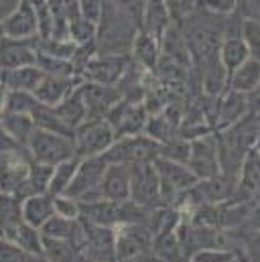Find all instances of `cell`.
Instances as JSON below:
<instances>
[{"instance_id": "f35d334b", "label": "cell", "mask_w": 260, "mask_h": 262, "mask_svg": "<svg viewBox=\"0 0 260 262\" xmlns=\"http://www.w3.org/2000/svg\"><path fill=\"white\" fill-rule=\"evenodd\" d=\"M53 207L57 215H63L69 220H79V201L75 197H69L65 193L53 195Z\"/></svg>"}, {"instance_id": "cb8c5ba5", "label": "cell", "mask_w": 260, "mask_h": 262, "mask_svg": "<svg viewBox=\"0 0 260 262\" xmlns=\"http://www.w3.org/2000/svg\"><path fill=\"white\" fill-rule=\"evenodd\" d=\"M31 118L35 122V128H39V130L55 132V134H61V136H67V138H73L75 140V130L65 124L53 106H47V104L37 102V106L31 112Z\"/></svg>"}, {"instance_id": "52a82bcc", "label": "cell", "mask_w": 260, "mask_h": 262, "mask_svg": "<svg viewBox=\"0 0 260 262\" xmlns=\"http://www.w3.org/2000/svg\"><path fill=\"white\" fill-rule=\"evenodd\" d=\"M130 199L144 207L161 205V179L153 161L130 165Z\"/></svg>"}, {"instance_id": "f1b7e54d", "label": "cell", "mask_w": 260, "mask_h": 262, "mask_svg": "<svg viewBox=\"0 0 260 262\" xmlns=\"http://www.w3.org/2000/svg\"><path fill=\"white\" fill-rule=\"evenodd\" d=\"M53 169H55L53 165H45V163L31 161L29 179H27V185H25V189H23V199L29 195H35V193H49Z\"/></svg>"}, {"instance_id": "4fadbf2b", "label": "cell", "mask_w": 260, "mask_h": 262, "mask_svg": "<svg viewBox=\"0 0 260 262\" xmlns=\"http://www.w3.org/2000/svg\"><path fill=\"white\" fill-rule=\"evenodd\" d=\"M39 35L29 39H0V69H18V67L37 66V47H39Z\"/></svg>"}, {"instance_id": "f546056e", "label": "cell", "mask_w": 260, "mask_h": 262, "mask_svg": "<svg viewBox=\"0 0 260 262\" xmlns=\"http://www.w3.org/2000/svg\"><path fill=\"white\" fill-rule=\"evenodd\" d=\"M43 256L51 262H85L83 254L69 242L43 236Z\"/></svg>"}, {"instance_id": "8992f818", "label": "cell", "mask_w": 260, "mask_h": 262, "mask_svg": "<svg viewBox=\"0 0 260 262\" xmlns=\"http://www.w3.org/2000/svg\"><path fill=\"white\" fill-rule=\"evenodd\" d=\"M132 66L130 53H96L85 66L81 77L85 81H96L104 85H118Z\"/></svg>"}, {"instance_id": "e0dca14e", "label": "cell", "mask_w": 260, "mask_h": 262, "mask_svg": "<svg viewBox=\"0 0 260 262\" xmlns=\"http://www.w3.org/2000/svg\"><path fill=\"white\" fill-rule=\"evenodd\" d=\"M79 220L94 226L116 228L120 224V203L104 197L92 201H79Z\"/></svg>"}, {"instance_id": "ac0fdd59", "label": "cell", "mask_w": 260, "mask_h": 262, "mask_svg": "<svg viewBox=\"0 0 260 262\" xmlns=\"http://www.w3.org/2000/svg\"><path fill=\"white\" fill-rule=\"evenodd\" d=\"M100 195L118 203L130 199V165L108 163V169L100 183Z\"/></svg>"}, {"instance_id": "5b68a950", "label": "cell", "mask_w": 260, "mask_h": 262, "mask_svg": "<svg viewBox=\"0 0 260 262\" xmlns=\"http://www.w3.org/2000/svg\"><path fill=\"white\" fill-rule=\"evenodd\" d=\"M116 140V132L106 118L85 120L75 130V155L79 159L104 155Z\"/></svg>"}, {"instance_id": "44dd1931", "label": "cell", "mask_w": 260, "mask_h": 262, "mask_svg": "<svg viewBox=\"0 0 260 262\" xmlns=\"http://www.w3.org/2000/svg\"><path fill=\"white\" fill-rule=\"evenodd\" d=\"M20 213H23V222L41 230L43 224L55 213L53 195L51 193H35V195L25 197L20 203Z\"/></svg>"}, {"instance_id": "7402d4cb", "label": "cell", "mask_w": 260, "mask_h": 262, "mask_svg": "<svg viewBox=\"0 0 260 262\" xmlns=\"http://www.w3.org/2000/svg\"><path fill=\"white\" fill-rule=\"evenodd\" d=\"M220 59H222V66L228 71V79L244 61L250 59V51H248V45L244 43L242 35H224L222 45H220Z\"/></svg>"}, {"instance_id": "7dc6e473", "label": "cell", "mask_w": 260, "mask_h": 262, "mask_svg": "<svg viewBox=\"0 0 260 262\" xmlns=\"http://www.w3.org/2000/svg\"><path fill=\"white\" fill-rule=\"evenodd\" d=\"M4 37V27H2V23H0V39Z\"/></svg>"}, {"instance_id": "2e32d148", "label": "cell", "mask_w": 260, "mask_h": 262, "mask_svg": "<svg viewBox=\"0 0 260 262\" xmlns=\"http://www.w3.org/2000/svg\"><path fill=\"white\" fill-rule=\"evenodd\" d=\"M83 81L81 75H73V77H63V75H49L45 73L41 83L37 85V90L33 92L35 98L41 102V104H47V106H57L61 104L65 98Z\"/></svg>"}, {"instance_id": "e575fe53", "label": "cell", "mask_w": 260, "mask_h": 262, "mask_svg": "<svg viewBox=\"0 0 260 262\" xmlns=\"http://www.w3.org/2000/svg\"><path fill=\"white\" fill-rule=\"evenodd\" d=\"M37 66L41 67L45 73L49 75H63V77H73L77 75L75 67L69 59H59V57H53L49 53H43L37 49Z\"/></svg>"}, {"instance_id": "836d02e7", "label": "cell", "mask_w": 260, "mask_h": 262, "mask_svg": "<svg viewBox=\"0 0 260 262\" xmlns=\"http://www.w3.org/2000/svg\"><path fill=\"white\" fill-rule=\"evenodd\" d=\"M189 155H191V140H187V138H183L179 134L173 136L171 140L163 142L161 144V152H159V157H165L169 161L183 163V165H187Z\"/></svg>"}, {"instance_id": "4316f807", "label": "cell", "mask_w": 260, "mask_h": 262, "mask_svg": "<svg viewBox=\"0 0 260 262\" xmlns=\"http://www.w3.org/2000/svg\"><path fill=\"white\" fill-rule=\"evenodd\" d=\"M0 124L16 142L23 146L29 144V138L35 132V122L31 114H14V112H0Z\"/></svg>"}, {"instance_id": "f6af8a7d", "label": "cell", "mask_w": 260, "mask_h": 262, "mask_svg": "<svg viewBox=\"0 0 260 262\" xmlns=\"http://www.w3.org/2000/svg\"><path fill=\"white\" fill-rule=\"evenodd\" d=\"M246 226H250V228H258L260 230V201L254 203V207H252V211H250V217H248Z\"/></svg>"}, {"instance_id": "ffe728a7", "label": "cell", "mask_w": 260, "mask_h": 262, "mask_svg": "<svg viewBox=\"0 0 260 262\" xmlns=\"http://www.w3.org/2000/svg\"><path fill=\"white\" fill-rule=\"evenodd\" d=\"M45 71L39 66L18 67V69H0V85L4 90H20V92H35L37 85L41 83Z\"/></svg>"}, {"instance_id": "ee69618b", "label": "cell", "mask_w": 260, "mask_h": 262, "mask_svg": "<svg viewBox=\"0 0 260 262\" xmlns=\"http://www.w3.org/2000/svg\"><path fill=\"white\" fill-rule=\"evenodd\" d=\"M118 262H161V260L155 256L153 250H148V252H140V254H136L132 258H124V260H118Z\"/></svg>"}, {"instance_id": "d4e9b609", "label": "cell", "mask_w": 260, "mask_h": 262, "mask_svg": "<svg viewBox=\"0 0 260 262\" xmlns=\"http://www.w3.org/2000/svg\"><path fill=\"white\" fill-rule=\"evenodd\" d=\"M55 110L61 116V120H63L69 128H73V130H77L88 120V108H85V102L81 98L79 85L65 98L61 104L55 106Z\"/></svg>"}, {"instance_id": "30bf717a", "label": "cell", "mask_w": 260, "mask_h": 262, "mask_svg": "<svg viewBox=\"0 0 260 262\" xmlns=\"http://www.w3.org/2000/svg\"><path fill=\"white\" fill-rule=\"evenodd\" d=\"M83 226V244L81 254L90 262H116L114 250V228L94 226L79 220Z\"/></svg>"}, {"instance_id": "7a4b0ae2", "label": "cell", "mask_w": 260, "mask_h": 262, "mask_svg": "<svg viewBox=\"0 0 260 262\" xmlns=\"http://www.w3.org/2000/svg\"><path fill=\"white\" fill-rule=\"evenodd\" d=\"M161 152V144L153 140L148 134H134V136H120L114 144L104 152L106 161L120 163V165H134V163H148L155 161Z\"/></svg>"}, {"instance_id": "3957f363", "label": "cell", "mask_w": 260, "mask_h": 262, "mask_svg": "<svg viewBox=\"0 0 260 262\" xmlns=\"http://www.w3.org/2000/svg\"><path fill=\"white\" fill-rule=\"evenodd\" d=\"M108 169V161L104 155L81 159L77 165V171L65 191V195L75 197L77 201H92L100 199V183Z\"/></svg>"}, {"instance_id": "d6986e66", "label": "cell", "mask_w": 260, "mask_h": 262, "mask_svg": "<svg viewBox=\"0 0 260 262\" xmlns=\"http://www.w3.org/2000/svg\"><path fill=\"white\" fill-rule=\"evenodd\" d=\"M130 55L136 61V66H140L144 71L155 73V69L159 66V61H161V55H163L161 39H157L155 35H150L146 31H136Z\"/></svg>"}, {"instance_id": "74e56055", "label": "cell", "mask_w": 260, "mask_h": 262, "mask_svg": "<svg viewBox=\"0 0 260 262\" xmlns=\"http://www.w3.org/2000/svg\"><path fill=\"white\" fill-rule=\"evenodd\" d=\"M232 258H236V256L228 248H201V250L193 252L187 258V262H228Z\"/></svg>"}, {"instance_id": "d6a6232c", "label": "cell", "mask_w": 260, "mask_h": 262, "mask_svg": "<svg viewBox=\"0 0 260 262\" xmlns=\"http://www.w3.org/2000/svg\"><path fill=\"white\" fill-rule=\"evenodd\" d=\"M37 98L31 92H20V90H6L4 92V106L2 112H14V114H31L33 108L37 106Z\"/></svg>"}, {"instance_id": "681fc988", "label": "cell", "mask_w": 260, "mask_h": 262, "mask_svg": "<svg viewBox=\"0 0 260 262\" xmlns=\"http://www.w3.org/2000/svg\"><path fill=\"white\" fill-rule=\"evenodd\" d=\"M258 150H260V140H258Z\"/></svg>"}, {"instance_id": "ab89813d", "label": "cell", "mask_w": 260, "mask_h": 262, "mask_svg": "<svg viewBox=\"0 0 260 262\" xmlns=\"http://www.w3.org/2000/svg\"><path fill=\"white\" fill-rule=\"evenodd\" d=\"M29 254L12 240L0 238V262H27Z\"/></svg>"}, {"instance_id": "7c38bea8", "label": "cell", "mask_w": 260, "mask_h": 262, "mask_svg": "<svg viewBox=\"0 0 260 262\" xmlns=\"http://www.w3.org/2000/svg\"><path fill=\"white\" fill-rule=\"evenodd\" d=\"M79 92L88 108V120L106 118L110 108L122 100V90L118 85H104V83L83 79L79 83Z\"/></svg>"}, {"instance_id": "9c48e42d", "label": "cell", "mask_w": 260, "mask_h": 262, "mask_svg": "<svg viewBox=\"0 0 260 262\" xmlns=\"http://www.w3.org/2000/svg\"><path fill=\"white\" fill-rule=\"evenodd\" d=\"M187 167L193 171L197 179H209V177H215L222 173L215 132L191 140V155H189Z\"/></svg>"}, {"instance_id": "4dcf8cb0", "label": "cell", "mask_w": 260, "mask_h": 262, "mask_svg": "<svg viewBox=\"0 0 260 262\" xmlns=\"http://www.w3.org/2000/svg\"><path fill=\"white\" fill-rule=\"evenodd\" d=\"M27 254H43V234L39 228L27 224V222H20L16 232H14V240Z\"/></svg>"}, {"instance_id": "484cf974", "label": "cell", "mask_w": 260, "mask_h": 262, "mask_svg": "<svg viewBox=\"0 0 260 262\" xmlns=\"http://www.w3.org/2000/svg\"><path fill=\"white\" fill-rule=\"evenodd\" d=\"M260 83V61L256 59H248L238 67L230 79H228V90L234 92H242V94H250L256 85Z\"/></svg>"}, {"instance_id": "d590c367", "label": "cell", "mask_w": 260, "mask_h": 262, "mask_svg": "<svg viewBox=\"0 0 260 262\" xmlns=\"http://www.w3.org/2000/svg\"><path fill=\"white\" fill-rule=\"evenodd\" d=\"M240 35H242L244 43L248 45L250 57L260 61V20L244 16L242 18V27H240Z\"/></svg>"}, {"instance_id": "1f68e13d", "label": "cell", "mask_w": 260, "mask_h": 262, "mask_svg": "<svg viewBox=\"0 0 260 262\" xmlns=\"http://www.w3.org/2000/svg\"><path fill=\"white\" fill-rule=\"evenodd\" d=\"M79 157H73V159H67L63 163L55 165L53 169V177H51V185H49V193L51 195H61L67 191L75 171H77V165H79Z\"/></svg>"}, {"instance_id": "b9f144b4", "label": "cell", "mask_w": 260, "mask_h": 262, "mask_svg": "<svg viewBox=\"0 0 260 262\" xmlns=\"http://www.w3.org/2000/svg\"><path fill=\"white\" fill-rule=\"evenodd\" d=\"M18 148H27L20 142H16L8 132L4 130V126L0 124V155L2 152H10V150H18Z\"/></svg>"}, {"instance_id": "6da1fadb", "label": "cell", "mask_w": 260, "mask_h": 262, "mask_svg": "<svg viewBox=\"0 0 260 262\" xmlns=\"http://www.w3.org/2000/svg\"><path fill=\"white\" fill-rule=\"evenodd\" d=\"M29 157L37 163H45V165H59L67 159L77 157L75 155V140L67 138L55 132H45L35 128L33 136L29 138L27 144Z\"/></svg>"}, {"instance_id": "c3c4849f", "label": "cell", "mask_w": 260, "mask_h": 262, "mask_svg": "<svg viewBox=\"0 0 260 262\" xmlns=\"http://www.w3.org/2000/svg\"><path fill=\"white\" fill-rule=\"evenodd\" d=\"M228 262H240L238 258H232V260H228Z\"/></svg>"}, {"instance_id": "9a60e30c", "label": "cell", "mask_w": 260, "mask_h": 262, "mask_svg": "<svg viewBox=\"0 0 260 262\" xmlns=\"http://www.w3.org/2000/svg\"><path fill=\"white\" fill-rule=\"evenodd\" d=\"M2 27H4V37L10 39H29L39 35L37 12L29 0H20V4L2 20Z\"/></svg>"}, {"instance_id": "ba28073f", "label": "cell", "mask_w": 260, "mask_h": 262, "mask_svg": "<svg viewBox=\"0 0 260 262\" xmlns=\"http://www.w3.org/2000/svg\"><path fill=\"white\" fill-rule=\"evenodd\" d=\"M31 157L27 148L10 150L0 155V191L12 193L23 199V189L29 179L31 169Z\"/></svg>"}, {"instance_id": "f907efd6", "label": "cell", "mask_w": 260, "mask_h": 262, "mask_svg": "<svg viewBox=\"0 0 260 262\" xmlns=\"http://www.w3.org/2000/svg\"><path fill=\"white\" fill-rule=\"evenodd\" d=\"M85 262H90V260H85Z\"/></svg>"}, {"instance_id": "8d00e7d4", "label": "cell", "mask_w": 260, "mask_h": 262, "mask_svg": "<svg viewBox=\"0 0 260 262\" xmlns=\"http://www.w3.org/2000/svg\"><path fill=\"white\" fill-rule=\"evenodd\" d=\"M165 4L171 16V25H179V27L197 10V0H165Z\"/></svg>"}, {"instance_id": "7bdbcfd3", "label": "cell", "mask_w": 260, "mask_h": 262, "mask_svg": "<svg viewBox=\"0 0 260 262\" xmlns=\"http://www.w3.org/2000/svg\"><path fill=\"white\" fill-rule=\"evenodd\" d=\"M246 98H248V114L260 118V83L250 94H246Z\"/></svg>"}, {"instance_id": "5bb4252c", "label": "cell", "mask_w": 260, "mask_h": 262, "mask_svg": "<svg viewBox=\"0 0 260 262\" xmlns=\"http://www.w3.org/2000/svg\"><path fill=\"white\" fill-rule=\"evenodd\" d=\"M244 116H248V98H246V94L234 92V90H226L222 96H218L213 132L226 130V128L234 126Z\"/></svg>"}, {"instance_id": "60d3db41", "label": "cell", "mask_w": 260, "mask_h": 262, "mask_svg": "<svg viewBox=\"0 0 260 262\" xmlns=\"http://www.w3.org/2000/svg\"><path fill=\"white\" fill-rule=\"evenodd\" d=\"M236 2L238 0H197V8L211 14H230L236 10Z\"/></svg>"}, {"instance_id": "bcb514c9", "label": "cell", "mask_w": 260, "mask_h": 262, "mask_svg": "<svg viewBox=\"0 0 260 262\" xmlns=\"http://www.w3.org/2000/svg\"><path fill=\"white\" fill-rule=\"evenodd\" d=\"M27 262H51V260H47L43 254H29Z\"/></svg>"}, {"instance_id": "8fae6325", "label": "cell", "mask_w": 260, "mask_h": 262, "mask_svg": "<svg viewBox=\"0 0 260 262\" xmlns=\"http://www.w3.org/2000/svg\"><path fill=\"white\" fill-rule=\"evenodd\" d=\"M116 262L153 250V234L142 224H120L114 228Z\"/></svg>"}, {"instance_id": "83f0119b", "label": "cell", "mask_w": 260, "mask_h": 262, "mask_svg": "<svg viewBox=\"0 0 260 262\" xmlns=\"http://www.w3.org/2000/svg\"><path fill=\"white\" fill-rule=\"evenodd\" d=\"M153 252L161 262H187L175 230L153 236Z\"/></svg>"}, {"instance_id": "603a6c76", "label": "cell", "mask_w": 260, "mask_h": 262, "mask_svg": "<svg viewBox=\"0 0 260 262\" xmlns=\"http://www.w3.org/2000/svg\"><path fill=\"white\" fill-rule=\"evenodd\" d=\"M169 27H171V16H169L165 0H144L140 31H146V33L155 35L157 39H163L165 31Z\"/></svg>"}, {"instance_id": "277c9868", "label": "cell", "mask_w": 260, "mask_h": 262, "mask_svg": "<svg viewBox=\"0 0 260 262\" xmlns=\"http://www.w3.org/2000/svg\"><path fill=\"white\" fill-rule=\"evenodd\" d=\"M153 163L161 179V203L163 205H175L177 197L199 181L193 175V171L183 163H175L165 157H157Z\"/></svg>"}]
</instances>
